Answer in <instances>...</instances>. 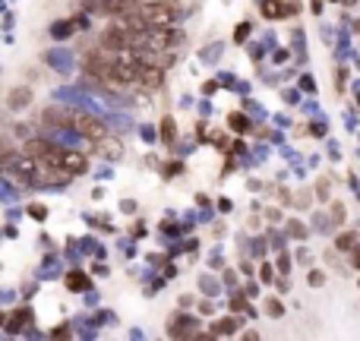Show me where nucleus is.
<instances>
[{
	"label": "nucleus",
	"mask_w": 360,
	"mask_h": 341,
	"mask_svg": "<svg viewBox=\"0 0 360 341\" xmlns=\"http://www.w3.org/2000/svg\"><path fill=\"white\" fill-rule=\"evenodd\" d=\"M291 234H294V237H304V225H297V221H294V225H291Z\"/></svg>",
	"instance_id": "nucleus-26"
},
{
	"label": "nucleus",
	"mask_w": 360,
	"mask_h": 341,
	"mask_svg": "<svg viewBox=\"0 0 360 341\" xmlns=\"http://www.w3.org/2000/svg\"><path fill=\"white\" fill-rule=\"evenodd\" d=\"M332 219H335V225H341V221H345V205H341V203L332 205Z\"/></svg>",
	"instance_id": "nucleus-19"
},
{
	"label": "nucleus",
	"mask_w": 360,
	"mask_h": 341,
	"mask_svg": "<svg viewBox=\"0 0 360 341\" xmlns=\"http://www.w3.org/2000/svg\"><path fill=\"white\" fill-rule=\"evenodd\" d=\"M29 215H35V219H45V215H48V209H45V205H32V209H29Z\"/></svg>",
	"instance_id": "nucleus-23"
},
{
	"label": "nucleus",
	"mask_w": 360,
	"mask_h": 341,
	"mask_svg": "<svg viewBox=\"0 0 360 341\" xmlns=\"http://www.w3.org/2000/svg\"><path fill=\"white\" fill-rule=\"evenodd\" d=\"M265 310H269V316H281V313H285V307H281L279 301H269V303H265Z\"/></svg>",
	"instance_id": "nucleus-20"
},
{
	"label": "nucleus",
	"mask_w": 360,
	"mask_h": 341,
	"mask_svg": "<svg viewBox=\"0 0 360 341\" xmlns=\"http://www.w3.org/2000/svg\"><path fill=\"white\" fill-rule=\"evenodd\" d=\"M29 104H32V89L19 86V89L10 92V98H7V108L10 111H22V108H29Z\"/></svg>",
	"instance_id": "nucleus-7"
},
{
	"label": "nucleus",
	"mask_w": 360,
	"mask_h": 341,
	"mask_svg": "<svg viewBox=\"0 0 360 341\" xmlns=\"http://www.w3.org/2000/svg\"><path fill=\"white\" fill-rule=\"evenodd\" d=\"M174 136H177V127H174V120H171V117H164V120H162V139H164V143H174Z\"/></svg>",
	"instance_id": "nucleus-14"
},
{
	"label": "nucleus",
	"mask_w": 360,
	"mask_h": 341,
	"mask_svg": "<svg viewBox=\"0 0 360 341\" xmlns=\"http://www.w3.org/2000/svg\"><path fill=\"white\" fill-rule=\"evenodd\" d=\"M48 149H51L48 139H29V143H26V155L29 158H38V161L45 158V152H48Z\"/></svg>",
	"instance_id": "nucleus-9"
},
{
	"label": "nucleus",
	"mask_w": 360,
	"mask_h": 341,
	"mask_svg": "<svg viewBox=\"0 0 360 341\" xmlns=\"http://www.w3.org/2000/svg\"><path fill=\"white\" fill-rule=\"evenodd\" d=\"M67 287H70V291H86V287H88V278L79 272V269H73V272L67 275Z\"/></svg>",
	"instance_id": "nucleus-11"
},
{
	"label": "nucleus",
	"mask_w": 360,
	"mask_h": 341,
	"mask_svg": "<svg viewBox=\"0 0 360 341\" xmlns=\"http://www.w3.org/2000/svg\"><path fill=\"white\" fill-rule=\"evenodd\" d=\"M244 307H246L244 294H234V297H231V310H244Z\"/></svg>",
	"instance_id": "nucleus-22"
},
{
	"label": "nucleus",
	"mask_w": 360,
	"mask_h": 341,
	"mask_svg": "<svg viewBox=\"0 0 360 341\" xmlns=\"http://www.w3.org/2000/svg\"><path fill=\"white\" fill-rule=\"evenodd\" d=\"M95 143H98V152H102L104 158H111V161H117V158L123 155V145L117 143L114 136H108V133H104L102 139H95Z\"/></svg>",
	"instance_id": "nucleus-6"
},
{
	"label": "nucleus",
	"mask_w": 360,
	"mask_h": 341,
	"mask_svg": "<svg viewBox=\"0 0 360 341\" xmlns=\"http://www.w3.org/2000/svg\"><path fill=\"white\" fill-rule=\"evenodd\" d=\"M263 13H265V19H281V13H285V3H279V0H265Z\"/></svg>",
	"instance_id": "nucleus-12"
},
{
	"label": "nucleus",
	"mask_w": 360,
	"mask_h": 341,
	"mask_svg": "<svg viewBox=\"0 0 360 341\" xmlns=\"http://www.w3.org/2000/svg\"><path fill=\"white\" fill-rule=\"evenodd\" d=\"M316 190H320V199H329V180H320V187H316Z\"/></svg>",
	"instance_id": "nucleus-25"
},
{
	"label": "nucleus",
	"mask_w": 360,
	"mask_h": 341,
	"mask_svg": "<svg viewBox=\"0 0 360 341\" xmlns=\"http://www.w3.org/2000/svg\"><path fill=\"white\" fill-rule=\"evenodd\" d=\"M136 82H143L146 89H158V86L164 82V70L158 67V63H143V61H139Z\"/></svg>",
	"instance_id": "nucleus-4"
},
{
	"label": "nucleus",
	"mask_w": 360,
	"mask_h": 341,
	"mask_svg": "<svg viewBox=\"0 0 360 341\" xmlns=\"http://www.w3.org/2000/svg\"><path fill=\"white\" fill-rule=\"evenodd\" d=\"M354 244H357V234H354V231H345V234L335 237V250H351Z\"/></svg>",
	"instance_id": "nucleus-13"
},
{
	"label": "nucleus",
	"mask_w": 360,
	"mask_h": 341,
	"mask_svg": "<svg viewBox=\"0 0 360 341\" xmlns=\"http://www.w3.org/2000/svg\"><path fill=\"white\" fill-rule=\"evenodd\" d=\"M111 67H114V57H111L108 48H95V51H88V54L82 57V70H86L92 79L111 82Z\"/></svg>",
	"instance_id": "nucleus-2"
},
{
	"label": "nucleus",
	"mask_w": 360,
	"mask_h": 341,
	"mask_svg": "<svg viewBox=\"0 0 360 341\" xmlns=\"http://www.w3.org/2000/svg\"><path fill=\"white\" fill-rule=\"evenodd\" d=\"M98 10L108 16H123L133 10V0H98Z\"/></svg>",
	"instance_id": "nucleus-8"
},
{
	"label": "nucleus",
	"mask_w": 360,
	"mask_h": 341,
	"mask_svg": "<svg viewBox=\"0 0 360 341\" xmlns=\"http://www.w3.org/2000/svg\"><path fill=\"white\" fill-rule=\"evenodd\" d=\"M73 29H76V22H57V26L51 29V35H54V38H67V35H73Z\"/></svg>",
	"instance_id": "nucleus-16"
},
{
	"label": "nucleus",
	"mask_w": 360,
	"mask_h": 341,
	"mask_svg": "<svg viewBox=\"0 0 360 341\" xmlns=\"http://www.w3.org/2000/svg\"><path fill=\"white\" fill-rule=\"evenodd\" d=\"M180 170H184V164H180V161L168 164V177H174V174H180Z\"/></svg>",
	"instance_id": "nucleus-24"
},
{
	"label": "nucleus",
	"mask_w": 360,
	"mask_h": 341,
	"mask_svg": "<svg viewBox=\"0 0 360 341\" xmlns=\"http://www.w3.org/2000/svg\"><path fill=\"white\" fill-rule=\"evenodd\" d=\"M246 35H250V26H240V29H237V41H244Z\"/></svg>",
	"instance_id": "nucleus-27"
},
{
	"label": "nucleus",
	"mask_w": 360,
	"mask_h": 341,
	"mask_svg": "<svg viewBox=\"0 0 360 341\" xmlns=\"http://www.w3.org/2000/svg\"><path fill=\"white\" fill-rule=\"evenodd\" d=\"M29 316H32V313H29V310H19V313H16L13 319H10V332H19V328L26 326V319H29Z\"/></svg>",
	"instance_id": "nucleus-17"
},
{
	"label": "nucleus",
	"mask_w": 360,
	"mask_h": 341,
	"mask_svg": "<svg viewBox=\"0 0 360 341\" xmlns=\"http://www.w3.org/2000/svg\"><path fill=\"white\" fill-rule=\"evenodd\" d=\"M310 285H313V287L326 285V275H322V272H310Z\"/></svg>",
	"instance_id": "nucleus-21"
},
{
	"label": "nucleus",
	"mask_w": 360,
	"mask_h": 341,
	"mask_svg": "<svg viewBox=\"0 0 360 341\" xmlns=\"http://www.w3.org/2000/svg\"><path fill=\"white\" fill-rule=\"evenodd\" d=\"M136 16L146 22V26H171L177 19V10L171 3H143L136 10Z\"/></svg>",
	"instance_id": "nucleus-3"
},
{
	"label": "nucleus",
	"mask_w": 360,
	"mask_h": 341,
	"mask_svg": "<svg viewBox=\"0 0 360 341\" xmlns=\"http://www.w3.org/2000/svg\"><path fill=\"white\" fill-rule=\"evenodd\" d=\"M70 120H67V127L70 130H76L79 136H86V139H102L104 133H108V127H104V120H98L95 114H86V111H70Z\"/></svg>",
	"instance_id": "nucleus-1"
},
{
	"label": "nucleus",
	"mask_w": 360,
	"mask_h": 341,
	"mask_svg": "<svg viewBox=\"0 0 360 341\" xmlns=\"http://www.w3.org/2000/svg\"><path fill=\"white\" fill-rule=\"evenodd\" d=\"M61 170H67L70 177L73 174H86L88 170V158L82 155V152H61V164H57Z\"/></svg>",
	"instance_id": "nucleus-5"
},
{
	"label": "nucleus",
	"mask_w": 360,
	"mask_h": 341,
	"mask_svg": "<svg viewBox=\"0 0 360 341\" xmlns=\"http://www.w3.org/2000/svg\"><path fill=\"white\" fill-rule=\"evenodd\" d=\"M240 328V319L237 316H228V319H218V326L212 328L215 335H231V332H237Z\"/></svg>",
	"instance_id": "nucleus-10"
},
{
	"label": "nucleus",
	"mask_w": 360,
	"mask_h": 341,
	"mask_svg": "<svg viewBox=\"0 0 360 341\" xmlns=\"http://www.w3.org/2000/svg\"><path fill=\"white\" fill-rule=\"evenodd\" d=\"M228 127H231V130H237V133L250 130V123H246L244 114H231V117H228Z\"/></svg>",
	"instance_id": "nucleus-15"
},
{
	"label": "nucleus",
	"mask_w": 360,
	"mask_h": 341,
	"mask_svg": "<svg viewBox=\"0 0 360 341\" xmlns=\"http://www.w3.org/2000/svg\"><path fill=\"white\" fill-rule=\"evenodd\" d=\"M7 158H13V149L7 139H0V164H7Z\"/></svg>",
	"instance_id": "nucleus-18"
}]
</instances>
